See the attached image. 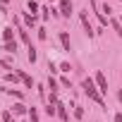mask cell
Returning <instances> with one entry per match:
<instances>
[{
  "mask_svg": "<svg viewBox=\"0 0 122 122\" xmlns=\"http://www.w3.org/2000/svg\"><path fill=\"white\" fill-rule=\"evenodd\" d=\"M12 36H15V31H12V29H10V26H7V29H5V31H3V38H5V41H7V43H10V41H15V38H12Z\"/></svg>",
  "mask_w": 122,
  "mask_h": 122,
  "instance_id": "obj_6",
  "label": "cell"
},
{
  "mask_svg": "<svg viewBox=\"0 0 122 122\" xmlns=\"http://www.w3.org/2000/svg\"><path fill=\"white\" fill-rule=\"evenodd\" d=\"M96 84H98V91H101V93H105V91H108V81H105V77H103L101 72L96 74Z\"/></svg>",
  "mask_w": 122,
  "mask_h": 122,
  "instance_id": "obj_3",
  "label": "cell"
},
{
  "mask_svg": "<svg viewBox=\"0 0 122 122\" xmlns=\"http://www.w3.org/2000/svg\"><path fill=\"white\" fill-rule=\"evenodd\" d=\"M24 112H26V108H24L22 103H17V105H15V115H24Z\"/></svg>",
  "mask_w": 122,
  "mask_h": 122,
  "instance_id": "obj_8",
  "label": "cell"
},
{
  "mask_svg": "<svg viewBox=\"0 0 122 122\" xmlns=\"http://www.w3.org/2000/svg\"><path fill=\"white\" fill-rule=\"evenodd\" d=\"M60 12L65 17H70L72 15V0H60Z\"/></svg>",
  "mask_w": 122,
  "mask_h": 122,
  "instance_id": "obj_2",
  "label": "cell"
},
{
  "mask_svg": "<svg viewBox=\"0 0 122 122\" xmlns=\"http://www.w3.org/2000/svg\"><path fill=\"white\" fill-rule=\"evenodd\" d=\"M81 86H84V91H86V96H89V98H93L98 105H103V96H101V93H98V89L93 86V79H84V84H81Z\"/></svg>",
  "mask_w": 122,
  "mask_h": 122,
  "instance_id": "obj_1",
  "label": "cell"
},
{
  "mask_svg": "<svg viewBox=\"0 0 122 122\" xmlns=\"http://www.w3.org/2000/svg\"><path fill=\"white\" fill-rule=\"evenodd\" d=\"M29 120H31V122H38V112H36V110H34V108H31V110H29Z\"/></svg>",
  "mask_w": 122,
  "mask_h": 122,
  "instance_id": "obj_9",
  "label": "cell"
},
{
  "mask_svg": "<svg viewBox=\"0 0 122 122\" xmlns=\"http://www.w3.org/2000/svg\"><path fill=\"white\" fill-rule=\"evenodd\" d=\"M79 17H81V24H84V29H86V34H89V36H91V34H93V31H91V22H89V15H86V12H81V15H79Z\"/></svg>",
  "mask_w": 122,
  "mask_h": 122,
  "instance_id": "obj_4",
  "label": "cell"
},
{
  "mask_svg": "<svg viewBox=\"0 0 122 122\" xmlns=\"http://www.w3.org/2000/svg\"><path fill=\"white\" fill-rule=\"evenodd\" d=\"M48 86H50V93H55V91H57V84H55V81H53V79H50V81H48Z\"/></svg>",
  "mask_w": 122,
  "mask_h": 122,
  "instance_id": "obj_13",
  "label": "cell"
},
{
  "mask_svg": "<svg viewBox=\"0 0 122 122\" xmlns=\"http://www.w3.org/2000/svg\"><path fill=\"white\" fill-rule=\"evenodd\" d=\"M5 50H10V53H15V50H17V46H15V41H10V43H5Z\"/></svg>",
  "mask_w": 122,
  "mask_h": 122,
  "instance_id": "obj_10",
  "label": "cell"
},
{
  "mask_svg": "<svg viewBox=\"0 0 122 122\" xmlns=\"http://www.w3.org/2000/svg\"><path fill=\"white\" fill-rule=\"evenodd\" d=\"M29 60H31V62L36 60V50H34V48H29Z\"/></svg>",
  "mask_w": 122,
  "mask_h": 122,
  "instance_id": "obj_14",
  "label": "cell"
},
{
  "mask_svg": "<svg viewBox=\"0 0 122 122\" xmlns=\"http://www.w3.org/2000/svg\"><path fill=\"white\" fill-rule=\"evenodd\" d=\"M55 108H57V105H50V103H48V108H46V112H48V115L53 117V115H55Z\"/></svg>",
  "mask_w": 122,
  "mask_h": 122,
  "instance_id": "obj_12",
  "label": "cell"
},
{
  "mask_svg": "<svg viewBox=\"0 0 122 122\" xmlns=\"http://www.w3.org/2000/svg\"><path fill=\"white\" fill-rule=\"evenodd\" d=\"M19 77H22V81H24V84H26V86H31V84H34V81H31V77H26V74H24V72H22V74H19Z\"/></svg>",
  "mask_w": 122,
  "mask_h": 122,
  "instance_id": "obj_11",
  "label": "cell"
},
{
  "mask_svg": "<svg viewBox=\"0 0 122 122\" xmlns=\"http://www.w3.org/2000/svg\"><path fill=\"white\" fill-rule=\"evenodd\" d=\"M57 112H60V117H62L65 122L70 120V115H67V110H65V105H62V103H57Z\"/></svg>",
  "mask_w": 122,
  "mask_h": 122,
  "instance_id": "obj_5",
  "label": "cell"
},
{
  "mask_svg": "<svg viewBox=\"0 0 122 122\" xmlns=\"http://www.w3.org/2000/svg\"><path fill=\"white\" fill-rule=\"evenodd\" d=\"M60 41H62V46H65V50H70V36L62 31V34H60Z\"/></svg>",
  "mask_w": 122,
  "mask_h": 122,
  "instance_id": "obj_7",
  "label": "cell"
}]
</instances>
